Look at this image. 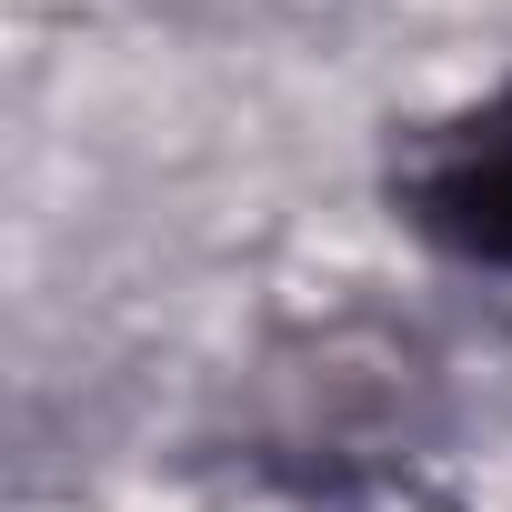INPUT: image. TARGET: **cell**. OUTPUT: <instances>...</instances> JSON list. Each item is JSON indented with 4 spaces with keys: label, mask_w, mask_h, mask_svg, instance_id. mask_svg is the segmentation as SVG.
Instances as JSON below:
<instances>
[{
    "label": "cell",
    "mask_w": 512,
    "mask_h": 512,
    "mask_svg": "<svg viewBox=\"0 0 512 512\" xmlns=\"http://www.w3.org/2000/svg\"><path fill=\"white\" fill-rule=\"evenodd\" d=\"M392 211L442 262L512 282V91L412 121L392 151Z\"/></svg>",
    "instance_id": "obj_1"
}]
</instances>
